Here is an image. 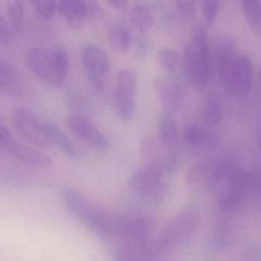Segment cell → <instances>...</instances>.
Here are the masks:
<instances>
[{
  "instance_id": "cell-1",
  "label": "cell",
  "mask_w": 261,
  "mask_h": 261,
  "mask_svg": "<svg viewBox=\"0 0 261 261\" xmlns=\"http://www.w3.org/2000/svg\"><path fill=\"white\" fill-rule=\"evenodd\" d=\"M63 200L69 212L98 237L107 239L113 234L112 215L82 192L67 189L63 193Z\"/></svg>"
},
{
  "instance_id": "cell-2",
  "label": "cell",
  "mask_w": 261,
  "mask_h": 261,
  "mask_svg": "<svg viewBox=\"0 0 261 261\" xmlns=\"http://www.w3.org/2000/svg\"><path fill=\"white\" fill-rule=\"evenodd\" d=\"M184 67L188 82L202 88L211 76V60L208 34L202 27L195 29L191 41L184 50Z\"/></svg>"
},
{
  "instance_id": "cell-3",
  "label": "cell",
  "mask_w": 261,
  "mask_h": 261,
  "mask_svg": "<svg viewBox=\"0 0 261 261\" xmlns=\"http://www.w3.org/2000/svg\"><path fill=\"white\" fill-rule=\"evenodd\" d=\"M199 223V213L188 207L175 216L165 226L156 244L160 253L173 249L185 243L193 236Z\"/></svg>"
},
{
  "instance_id": "cell-4",
  "label": "cell",
  "mask_w": 261,
  "mask_h": 261,
  "mask_svg": "<svg viewBox=\"0 0 261 261\" xmlns=\"http://www.w3.org/2000/svg\"><path fill=\"white\" fill-rule=\"evenodd\" d=\"M234 166L228 161L211 160L202 161L193 166L187 175V184L197 192L211 191L217 187L222 179Z\"/></svg>"
},
{
  "instance_id": "cell-5",
  "label": "cell",
  "mask_w": 261,
  "mask_h": 261,
  "mask_svg": "<svg viewBox=\"0 0 261 261\" xmlns=\"http://www.w3.org/2000/svg\"><path fill=\"white\" fill-rule=\"evenodd\" d=\"M163 172L156 164L139 169L130 177L129 184L135 192L153 203H160L167 197L168 188L162 180Z\"/></svg>"
},
{
  "instance_id": "cell-6",
  "label": "cell",
  "mask_w": 261,
  "mask_h": 261,
  "mask_svg": "<svg viewBox=\"0 0 261 261\" xmlns=\"http://www.w3.org/2000/svg\"><path fill=\"white\" fill-rule=\"evenodd\" d=\"M137 83L131 70H121L116 76L113 95V107L118 117L123 120L132 119L136 105Z\"/></svg>"
},
{
  "instance_id": "cell-7",
  "label": "cell",
  "mask_w": 261,
  "mask_h": 261,
  "mask_svg": "<svg viewBox=\"0 0 261 261\" xmlns=\"http://www.w3.org/2000/svg\"><path fill=\"white\" fill-rule=\"evenodd\" d=\"M12 120L18 133L31 144L39 147L49 145L44 122H41L29 109H16L13 113Z\"/></svg>"
},
{
  "instance_id": "cell-8",
  "label": "cell",
  "mask_w": 261,
  "mask_h": 261,
  "mask_svg": "<svg viewBox=\"0 0 261 261\" xmlns=\"http://www.w3.org/2000/svg\"><path fill=\"white\" fill-rule=\"evenodd\" d=\"M82 58L90 83L98 93L104 94V78L110 70L108 58L100 47L87 45L83 49Z\"/></svg>"
},
{
  "instance_id": "cell-9",
  "label": "cell",
  "mask_w": 261,
  "mask_h": 261,
  "mask_svg": "<svg viewBox=\"0 0 261 261\" xmlns=\"http://www.w3.org/2000/svg\"><path fill=\"white\" fill-rule=\"evenodd\" d=\"M241 56L237 42L232 37L224 38L219 54V70L224 87L229 92Z\"/></svg>"
},
{
  "instance_id": "cell-10",
  "label": "cell",
  "mask_w": 261,
  "mask_h": 261,
  "mask_svg": "<svg viewBox=\"0 0 261 261\" xmlns=\"http://www.w3.org/2000/svg\"><path fill=\"white\" fill-rule=\"evenodd\" d=\"M67 125L70 132L87 144L99 150L107 148L108 141L105 135L85 117L72 114L67 119Z\"/></svg>"
},
{
  "instance_id": "cell-11",
  "label": "cell",
  "mask_w": 261,
  "mask_h": 261,
  "mask_svg": "<svg viewBox=\"0 0 261 261\" xmlns=\"http://www.w3.org/2000/svg\"><path fill=\"white\" fill-rule=\"evenodd\" d=\"M5 149L15 159L32 167L48 168L53 164V160L47 153L38 149L14 141L13 140Z\"/></svg>"
},
{
  "instance_id": "cell-12",
  "label": "cell",
  "mask_w": 261,
  "mask_h": 261,
  "mask_svg": "<svg viewBox=\"0 0 261 261\" xmlns=\"http://www.w3.org/2000/svg\"><path fill=\"white\" fill-rule=\"evenodd\" d=\"M26 63L32 73L49 85L59 87L52 70L50 55L39 48H32L26 54Z\"/></svg>"
},
{
  "instance_id": "cell-13",
  "label": "cell",
  "mask_w": 261,
  "mask_h": 261,
  "mask_svg": "<svg viewBox=\"0 0 261 261\" xmlns=\"http://www.w3.org/2000/svg\"><path fill=\"white\" fill-rule=\"evenodd\" d=\"M27 86L23 76L12 66L0 61V92L14 98L24 96Z\"/></svg>"
},
{
  "instance_id": "cell-14",
  "label": "cell",
  "mask_w": 261,
  "mask_h": 261,
  "mask_svg": "<svg viewBox=\"0 0 261 261\" xmlns=\"http://www.w3.org/2000/svg\"><path fill=\"white\" fill-rule=\"evenodd\" d=\"M59 12L70 27L78 30L90 15V5L85 0H60Z\"/></svg>"
},
{
  "instance_id": "cell-15",
  "label": "cell",
  "mask_w": 261,
  "mask_h": 261,
  "mask_svg": "<svg viewBox=\"0 0 261 261\" xmlns=\"http://www.w3.org/2000/svg\"><path fill=\"white\" fill-rule=\"evenodd\" d=\"M254 68L251 59L247 56H241L235 73L231 81L229 93L245 95L252 86Z\"/></svg>"
},
{
  "instance_id": "cell-16",
  "label": "cell",
  "mask_w": 261,
  "mask_h": 261,
  "mask_svg": "<svg viewBox=\"0 0 261 261\" xmlns=\"http://www.w3.org/2000/svg\"><path fill=\"white\" fill-rule=\"evenodd\" d=\"M44 125L49 144L55 146L70 159L76 161L79 158L76 147L63 130L52 122H44Z\"/></svg>"
},
{
  "instance_id": "cell-17",
  "label": "cell",
  "mask_w": 261,
  "mask_h": 261,
  "mask_svg": "<svg viewBox=\"0 0 261 261\" xmlns=\"http://www.w3.org/2000/svg\"><path fill=\"white\" fill-rule=\"evenodd\" d=\"M183 135L185 143L191 147L212 148L218 144L217 136L198 124L187 125Z\"/></svg>"
},
{
  "instance_id": "cell-18",
  "label": "cell",
  "mask_w": 261,
  "mask_h": 261,
  "mask_svg": "<svg viewBox=\"0 0 261 261\" xmlns=\"http://www.w3.org/2000/svg\"><path fill=\"white\" fill-rule=\"evenodd\" d=\"M154 89L161 99L170 105L179 103L183 94V88L179 81L165 76L155 79Z\"/></svg>"
},
{
  "instance_id": "cell-19",
  "label": "cell",
  "mask_w": 261,
  "mask_h": 261,
  "mask_svg": "<svg viewBox=\"0 0 261 261\" xmlns=\"http://www.w3.org/2000/svg\"><path fill=\"white\" fill-rule=\"evenodd\" d=\"M108 39L113 50L119 53H125L131 46V35L123 24H114L111 26Z\"/></svg>"
},
{
  "instance_id": "cell-20",
  "label": "cell",
  "mask_w": 261,
  "mask_h": 261,
  "mask_svg": "<svg viewBox=\"0 0 261 261\" xmlns=\"http://www.w3.org/2000/svg\"><path fill=\"white\" fill-rule=\"evenodd\" d=\"M222 117V107L219 96L215 93L208 95L204 107L202 119L208 128L219 125Z\"/></svg>"
},
{
  "instance_id": "cell-21",
  "label": "cell",
  "mask_w": 261,
  "mask_h": 261,
  "mask_svg": "<svg viewBox=\"0 0 261 261\" xmlns=\"http://www.w3.org/2000/svg\"><path fill=\"white\" fill-rule=\"evenodd\" d=\"M50 58L54 75L58 85L61 87L65 83L69 73V59L67 52L62 48L55 49L50 55Z\"/></svg>"
},
{
  "instance_id": "cell-22",
  "label": "cell",
  "mask_w": 261,
  "mask_h": 261,
  "mask_svg": "<svg viewBox=\"0 0 261 261\" xmlns=\"http://www.w3.org/2000/svg\"><path fill=\"white\" fill-rule=\"evenodd\" d=\"M130 19L134 27L139 32L150 31L154 24V18L150 9L145 5L139 4L132 9Z\"/></svg>"
},
{
  "instance_id": "cell-23",
  "label": "cell",
  "mask_w": 261,
  "mask_h": 261,
  "mask_svg": "<svg viewBox=\"0 0 261 261\" xmlns=\"http://www.w3.org/2000/svg\"><path fill=\"white\" fill-rule=\"evenodd\" d=\"M245 18L250 27L260 33L261 27L260 0H241Z\"/></svg>"
},
{
  "instance_id": "cell-24",
  "label": "cell",
  "mask_w": 261,
  "mask_h": 261,
  "mask_svg": "<svg viewBox=\"0 0 261 261\" xmlns=\"http://www.w3.org/2000/svg\"><path fill=\"white\" fill-rule=\"evenodd\" d=\"M8 18L11 30L20 34L24 28V10L20 0H8Z\"/></svg>"
},
{
  "instance_id": "cell-25",
  "label": "cell",
  "mask_w": 261,
  "mask_h": 261,
  "mask_svg": "<svg viewBox=\"0 0 261 261\" xmlns=\"http://www.w3.org/2000/svg\"><path fill=\"white\" fill-rule=\"evenodd\" d=\"M159 141L165 147H172L176 144L178 132L171 118L165 117L161 121L159 128Z\"/></svg>"
},
{
  "instance_id": "cell-26",
  "label": "cell",
  "mask_w": 261,
  "mask_h": 261,
  "mask_svg": "<svg viewBox=\"0 0 261 261\" xmlns=\"http://www.w3.org/2000/svg\"><path fill=\"white\" fill-rule=\"evenodd\" d=\"M158 60L162 68L170 73L176 72L180 64L179 55L170 48H162L159 50Z\"/></svg>"
},
{
  "instance_id": "cell-27",
  "label": "cell",
  "mask_w": 261,
  "mask_h": 261,
  "mask_svg": "<svg viewBox=\"0 0 261 261\" xmlns=\"http://www.w3.org/2000/svg\"><path fill=\"white\" fill-rule=\"evenodd\" d=\"M34 3L37 15L41 19L49 21L53 18L56 8L55 0H35Z\"/></svg>"
},
{
  "instance_id": "cell-28",
  "label": "cell",
  "mask_w": 261,
  "mask_h": 261,
  "mask_svg": "<svg viewBox=\"0 0 261 261\" xmlns=\"http://www.w3.org/2000/svg\"><path fill=\"white\" fill-rule=\"evenodd\" d=\"M159 149L158 141L153 137H145L141 141V153L147 159L152 160L156 158L159 153Z\"/></svg>"
},
{
  "instance_id": "cell-29",
  "label": "cell",
  "mask_w": 261,
  "mask_h": 261,
  "mask_svg": "<svg viewBox=\"0 0 261 261\" xmlns=\"http://www.w3.org/2000/svg\"><path fill=\"white\" fill-rule=\"evenodd\" d=\"M179 13L186 21H192L196 15V0H176Z\"/></svg>"
},
{
  "instance_id": "cell-30",
  "label": "cell",
  "mask_w": 261,
  "mask_h": 261,
  "mask_svg": "<svg viewBox=\"0 0 261 261\" xmlns=\"http://www.w3.org/2000/svg\"><path fill=\"white\" fill-rule=\"evenodd\" d=\"M202 12L205 22L212 24L217 17L219 0H202Z\"/></svg>"
},
{
  "instance_id": "cell-31",
  "label": "cell",
  "mask_w": 261,
  "mask_h": 261,
  "mask_svg": "<svg viewBox=\"0 0 261 261\" xmlns=\"http://www.w3.org/2000/svg\"><path fill=\"white\" fill-rule=\"evenodd\" d=\"M66 101L69 108L73 110V114L81 116V113L85 107V102H84V98L79 93H75V92L67 93Z\"/></svg>"
},
{
  "instance_id": "cell-32",
  "label": "cell",
  "mask_w": 261,
  "mask_h": 261,
  "mask_svg": "<svg viewBox=\"0 0 261 261\" xmlns=\"http://www.w3.org/2000/svg\"><path fill=\"white\" fill-rule=\"evenodd\" d=\"M12 42V35L10 26L6 19L0 15V44L3 47H8Z\"/></svg>"
},
{
  "instance_id": "cell-33",
  "label": "cell",
  "mask_w": 261,
  "mask_h": 261,
  "mask_svg": "<svg viewBox=\"0 0 261 261\" xmlns=\"http://www.w3.org/2000/svg\"><path fill=\"white\" fill-rule=\"evenodd\" d=\"M115 261H137L134 254L125 247H119L114 251Z\"/></svg>"
},
{
  "instance_id": "cell-34",
  "label": "cell",
  "mask_w": 261,
  "mask_h": 261,
  "mask_svg": "<svg viewBox=\"0 0 261 261\" xmlns=\"http://www.w3.org/2000/svg\"><path fill=\"white\" fill-rule=\"evenodd\" d=\"M243 256L246 261H254L258 257V251L254 246H248L245 248Z\"/></svg>"
},
{
  "instance_id": "cell-35",
  "label": "cell",
  "mask_w": 261,
  "mask_h": 261,
  "mask_svg": "<svg viewBox=\"0 0 261 261\" xmlns=\"http://www.w3.org/2000/svg\"><path fill=\"white\" fill-rule=\"evenodd\" d=\"M108 1L112 7L117 10L118 12H124L128 6L127 0H108Z\"/></svg>"
},
{
  "instance_id": "cell-36",
  "label": "cell",
  "mask_w": 261,
  "mask_h": 261,
  "mask_svg": "<svg viewBox=\"0 0 261 261\" xmlns=\"http://www.w3.org/2000/svg\"><path fill=\"white\" fill-rule=\"evenodd\" d=\"M22 1L26 2V3H34L35 0H22Z\"/></svg>"
}]
</instances>
